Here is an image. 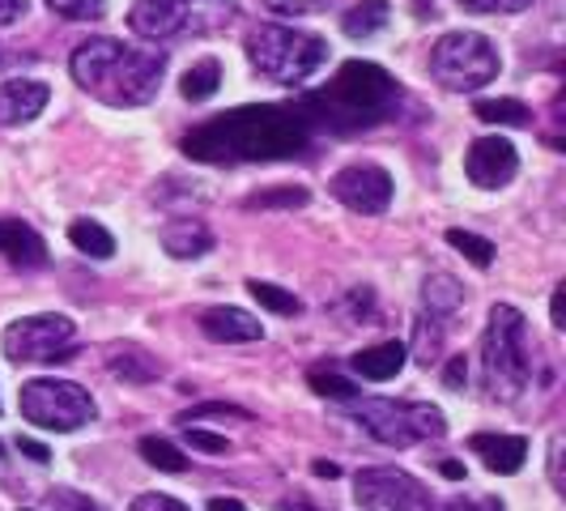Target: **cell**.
I'll use <instances>...</instances> for the list:
<instances>
[{
    "mask_svg": "<svg viewBox=\"0 0 566 511\" xmlns=\"http://www.w3.org/2000/svg\"><path fill=\"white\" fill-rule=\"evenodd\" d=\"M307 137H312V124L294 107L252 103V107H234V112L197 124L184 137V154L192 163H209V167L282 163V158L303 154Z\"/></svg>",
    "mask_w": 566,
    "mask_h": 511,
    "instance_id": "1",
    "label": "cell"
},
{
    "mask_svg": "<svg viewBox=\"0 0 566 511\" xmlns=\"http://www.w3.org/2000/svg\"><path fill=\"white\" fill-rule=\"evenodd\" d=\"M400 107V85L388 69L370 64V60H349L340 64L337 77L307 94L298 103V115L307 124H319L337 137H349V133H363V128H375L384 124L388 115Z\"/></svg>",
    "mask_w": 566,
    "mask_h": 511,
    "instance_id": "2",
    "label": "cell"
},
{
    "mask_svg": "<svg viewBox=\"0 0 566 511\" xmlns=\"http://www.w3.org/2000/svg\"><path fill=\"white\" fill-rule=\"evenodd\" d=\"M73 82L107 107H145L167 77V52H142L119 39H85L69 60Z\"/></svg>",
    "mask_w": 566,
    "mask_h": 511,
    "instance_id": "3",
    "label": "cell"
},
{
    "mask_svg": "<svg viewBox=\"0 0 566 511\" xmlns=\"http://www.w3.org/2000/svg\"><path fill=\"white\" fill-rule=\"evenodd\" d=\"M533 379L528 358V320L511 303L490 307V324L482 337V384L494 400H520Z\"/></svg>",
    "mask_w": 566,
    "mask_h": 511,
    "instance_id": "4",
    "label": "cell"
},
{
    "mask_svg": "<svg viewBox=\"0 0 566 511\" xmlns=\"http://www.w3.org/2000/svg\"><path fill=\"white\" fill-rule=\"evenodd\" d=\"M248 60L273 85H303L328 64V43L312 30H294L282 22H264L248 30Z\"/></svg>",
    "mask_w": 566,
    "mask_h": 511,
    "instance_id": "5",
    "label": "cell"
},
{
    "mask_svg": "<svg viewBox=\"0 0 566 511\" xmlns=\"http://www.w3.org/2000/svg\"><path fill=\"white\" fill-rule=\"evenodd\" d=\"M349 414L363 423L375 444L384 448H413L422 439H439L448 430V418L443 409L426 405V400H384V397H367V400H349Z\"/></svg>",
    "mask_w": 566,
    "mask_h": 511,
    "instance_id": "6",
    "label": "cell"
},
{
    "mask_svg": "<svg viewBox=\"0 0 566 511\" xmlns=\"http://www.w3.org/2000/svg\"><path fill=\"white\" fill-rule=\"evenodd\" d=\"M503 73V60L499 48L478 34V30H448L434 48H430V77L455 90V94H469V90H482Z\"/></svg>",
    "mask_w": 566,
    "mask_h": 511,
    "instance_id": "7",
    "label": "cell"
},
{
    "mask_svg": "<svg viewBox=\"0 0 566 511\" xmlns=\"http://www.w3.org/2000/svg\"><path fill=\"white\" fill-rule=\"evenodd\" d=\"M22 418L30 426H43V430H60V435H69V430H82V426L94 423V397L85 393L82 384H73V379H30L27 388H22Z\"/></svg>",
    "mask_w": 566,
    "mask_h": 511,
    "instance_id": "8",
    "label": "cell"
},
{
    "mask_svg": "<svg viewBox=\"0 0 566 511\" xmlns=\"http://www.w3.org/2000/svg\"><path fill=\"white\" fill-rule=\"evenodd\" d=\"M77 324L69 315H27L4 328V358L9 363H69L73 358Z\"/></svg>",
    "mask_w": 566,
    "mask_h": 511,
    "instance_id": "9",
    "label": "cell"
},
{
    "mask_svg": "<svg viewBox=\"0 0 566 511\" xmlns=\"http://www.w3.org/2000/svg\"><path fill=\"white\" fill-rule=\"evenodd\" d=\"M354 499L363 511H434V499L413 473L375 465L354 478Z\"/></svg>",
    "mask_w": 566,
    "mask_h": 511,
    "instance_id": "10",
    "label": "cell"
},
{
    "mask_svg": "<svg viewBox=\"0 0 566 511\" xmlns=\"http://www.w3.org/2000/svg\"><path fill=\"white\" fill-rule=\"evenodd\" d=\"M328 192L345 205V209H354V213H363V218H375V213H384L388 205H392V175L384 167H375V163H354V167L337 170L333 179H328Z\"/></svg>",
    "mask_w": 566,
    "mask_h": 511,
    "instance_id": "11",
    "label": "cell"
},
{
    "mask_svg": "<svg viewBox=\"0 0 566 511\" xmlns=\"http://www.w3.org/2000/svg\"><path fill=\"white\" fill-rule=\"evenodd\" d=\"M515 170H520V154H515V145L507 137H478V142L469 145V154H464L469 184L485 188V192L507 188L511 179H515Z\"/></svg>",
    "mask_w": 566,
    "mask_h": 511,
    "instance_id": "12",
    "label": "cell"
},
{
    "mask_svg": "<svg viewBox=\"0 0 566 511\" xmlns=\"http://www.w3.org/2000/svg\"><path fill=\"white\" fill-rule=\"evenodd\" d=\"M128 27L142 39H175L179 30L192 27V0H133L128 9Z\"/></svg>",
    "mask_w": 566,
    "mask_h": 511,
    "instance_id": "13",
    "label": "cell"
},
{
    "mask_svg": "<svg viewBox=\"0 0 566 511\" xmlns=\"http://www.w3.org/2000/svg\"><path fill=\"white\" fill-rule=\"evenodd\" d=\"M469 452L485 460L490 473H520L524 460H528V439L524 435H499V430H478L469 435Z\"/></svg>",
    "mask_w": 566,
    "mask_h": 511,
    "instance_id": "14",
    "label": "cell"
},
{
    "mask_svg": "<svg viewBox=\"0 0 566 511\" xmlns=\"http://www.w3.org/2000/svg\"><path fill=\"white\" fill-rule=\"evenodd\" d=\"M52 90L43 82H30V77H13V82L0 85V128H18V124H30L39 119L43 107H48Z\"/></svg>",
    "mask_w": 566,
    "mask_h": 511,
    "instance_id": "15",
    "label": "cell"
},
{
    "mask_svg": "<svg viewBox=\"0 0 566 511\" xmlns=\"http://www.w3.org/2000/svg\"><path fill=\"white\" fill-rule=\"evenodd\" d=\"M200 333L218 345H248L264 337V324L243 307H209L200 312Z\"/></svg>",
    "mask_w": 566,
    "mask_h": 511,
    "instance_id": "16",
    "label": "cell"
},
{
    "mask_svg": "<svg viewBox=\"0 0 566 511\" xmlns=\"http://www.w3.org/2000/svg\"><path fill=\"white\" fill-rule=\"evenodd\" d=\"M0 255H9V264H18V269H43L48 264V243L30 222L0 218Z\"/></svg>",
    "mask_w": 566,
    "mask_h": 511,
    "instance_id": "17",
    "label": "cell"
},
{
    "mask_svg": "<svg viewBox=\"0 0 566 511\" xmlns=\"http://www.w3.org/2000/svg\"><path fill=\"white\" fill-rule=\"evenodd\" d=\"M405 358H409V350L400 341H379V345H370L363 354H354L349 371L358 379H370V384H388V379H397L400 371H405Z\"/></svg>",
    "mask_w": 566,
    "mask_h": 511,
    "instance_id": "18",
    "label": "cell"
},
{
    "mask_svg": "<svg viewBox=\"0 0 566 511\" xmlns=\"http://www.w3.org/2000/svg\"><path fill=\"white\" fill-rule=\"evenodd\" d=\"M163 248L175 260H200L205 252H213V230L192 218H179V222L163 227Z\"/></svg>",
    "mask_w": 566,
    "mask_h": 511,
    "instance_id": "19",
    "label": "cell"
},
{
    "mask_svg": "<svg viewBox=\"0 0 566 511\" xmlns=\"http://www.w3.org/2000/svg\"><path fill=\"white\" fill-rule=\"evenodd\" d=\"M464 307V285L455 282L452 273H430L422 282V312L448 320Z\"/></svg>",
    "mask_w": 566,
    "mask_h": 511,
    "instance_id": "20",
    "label": "cell"
},
{
    "mask_svg": "<svg viewBox=\"0 0 566 511\" xmlns=\"http://www.w3.org/2000/svg\"><path fill=\"white\" fill-rule=\"evenodd\" d=\"M388 18H392V9H388L384 0H363V4L345 9L340 30H345L349 39H370V34H379V30L388 27Z\"/></svg>",
    "mask_w": 566,
    "mask_h": 511,
    "instance_id": "21",
    "label": "cell"
},
{
    "mask_svg": "<svg viewBox=\"0 0 566 511\" xmlns=\"http://www.w3.org/2000/svg\"><path fill=\"white\" fill-rule=\"evenodd\" d=\"M69 243L82 255H94V260H112L115 255V234L103 222H90V218L69 227Z\"/></svg>",
    "mask_w": 566,
    "mask_h": 511,
    "instance_id": "22",
    "label": "cell"
},
{
    "mask_svg": "<svg viewBox=\"0 0 566 511\" xmlns=\"http://www.w3.org/2000/svg\"><path fill=\"white\" fill-rule=\"evenodd\" d=\"M473 112L485 124H503V128H528L533 124V112L520 98H478Z\"/></svg>",
    "mask_w": 566,
    "mask_h": 511,
    "instance_id": "23",
    "label": "cell"
},
{
    "mask_svg": "<svg viewBox=\"0 0 566 511\" xmlns=\"http://www.w3.org/2000/svg\"><path fill=\"white\" fill-rule=\"evenodd\" d=\"M107 367H112L115 379H128V384H149V379L163 375V363L142 354V350H119Z\"/></svg>",
    "mask_w": 566,
    "mask_h": 511,
    "instance_id": "24",
    "label": "cell"
},
{
    "mask_svg": "<svg viewBox=\"0 0 566 511\" xmlns=\"http://www.w3.org/2000/svg\"><path fill=\"white\" fill-rule=\"evenodd\" d=\"M218 85H222V64H218V60H200V64H192V69L184 73L179 90H184L188 103H205V98L218 94Z\"/></svg>",
    "mask_w": 566,
    "mask_h": 511,
    "instance_id": "25",
    "label": "cell"
},
{
    "mask_svg": "<svg viewBox=\"0 0 566 511\" xmlns=\"http://www.w3.org/2000/svg\"><path fill=\"white\" fill-rule=\"evenodd\" d=\"M439 354H443V320L422 312L413 324V358L430 367V363H439Z\"/></svg>",
    "mask_w": 566,
    "mask_h": 511,
    "instance_id": "26",
    "label": "cell"
},
{
    "mask_svg": "<svg viewBox=\"0 0 566 511\" xmlns=\"http://www.w3.org/2000/svg\"><path fill=\"white\" fill-rule=\"evenodd\" d=\"M248 294H252L264 312H273V315H298L303 312V303H298L290 290H282V285H273V282H260V278L248 282Z\"/></svg>",
    "mask_w": 566,
    "mask_h": 511,
    "instance_id": "27",
    "label": "cell"
},
{
    "mask_svg": "<svg viewBox=\"0 0 566 511\" xmlns=\"http://www.w3.org/2000/svg\"><path fill=\"white\" fill-rule=\"evenodd\" d=\"M142 456L154 465V469H163V473H184V469H188V456L179 452L170 439H163V435H145Z\"/></svg>",
    "mask_w": 566,
    "mask_h": 511,
    "instance_id": "28",
    "label": "cell"
},
{
    "mask_svg": "<svg viewBox=\"0 0 566 511\" xmlns=\"http://www.w3.org/2000/svg\"><path fill=\"white\" fill-rule=\"evenodd\" d=\"M448 243H452L455 252H464L478 269H490L494 264V243L482 239V234H473V230H448Z\"/></svg>",
    "mask_w": 566,
    "mask_h": 511,
    "instance_id": "29",
    "label": "cell"
},
{
    "mask_svg": "<svg viewBox=\"0 0 566 511\" xmlns=\"http://www.w3.org/2000/svg\"><path fill=\"white\" fill-rule=\"evenodd\" d=\"M48 9L69 22H98L107 13V0H48Z\"/></svg>",
    "mask_w": 566,
    "mask_h": 511,
    "instance_id": "30",
    "label": "cell"
},
{
    "mask_svg": "<svg viewBox=\"0 0 566 511\" xmlns=\"http://www.w3.org/2000/svg\"><path fill=\"white\" fill-rule=\"evenodd\" d=\"M307 200H312L307 188H273V192L248 197V209H298V205H307Z\"/></svg>",
    "mask_w": 566,
    "mask_h": 511,
    "instance_id": "31",
    "label": "cell"
},
{
    "mask_svg": "<svg viewBox=\"0 0 566 511\" xmlns=\"http://www.w3.org/2000/svg\"><path fill=\"white\" fill-rule=\"evenodd\" d=\"M312 388L319 397L340 400V405L358 400V384H354V379H340V375H328V371H312Z\"/></svg>",
    "mask_w": 566,
    "mask_h": 511,
    "instance_id": "32",
    "label": "cell"
},
{
    "mask_svg": "<svg viewBox=\"0 0 566 511\" xmlns=\"http://www.w3.org/2000/svg\"><path fill=\"white\" fill-rule=\"evenodd\" d=\"M205 418H239V423H248V409H239V405H197V409H188L179 426H200Z\"/></svg>",
    "mask_w": 566,
    "mask_h": 511,
    "instance_id": "33",
    "label": "cell"
},
{
    "mask_svg": "<svg viewBox=\"0 0 566 511\" xmlns=\"http://www.w3.org/2000/svg\"><path fill=\"white\" fill-rule=\"evenodd\" d=\"M184 439H188V448H197V452H209V456L230 452L227 435H209V430H200V426H184Z\"/></svg>",
    "mask_w": 566,
    "mask_h": 511,
    "instance_id": "34",
    "label": "cell"
},
{
    "mask_svg": "<svg viewBox=\"0 0 566 511\" xmlns=\"http://www.w3.org/2000/svg\"><path fill=\"white\" fill-rule=\"evenodd\" d=\"M52 508H56V511H107L103 503H94L90 494H82V490H69V486L52 490Z\"/></svg>",
    "mask_w": 566,
    "mask_h": 511,
    "instance_id": "35",
    "label": "cell"
},
{
    "mask_svg": "<svg viewBox=\"0 0 566 511\" xmlns=\"http://www.w3.org/2000/svg\"><path fill=\"white\" fill-rule=\"evenodd\" d=\"M455 4L469 13H524V9H533V0H455Z\"/></svg>",
    "mask_w": 566,
    "mask_h": 511,
    "instance_id": "36",
    "label": "cell"
},
{
    "mask_svg": "<svg viewBox=\"0 0 566 511\" xmlns=\"http://www.w3.org/2000/svg\"><path fill=\"white\" fill-rule=\"evenodd\" d=\"M264 9L277 13V18H303V13L328 9V0H264Z\"/></svg>",
    "mask_w": 566,
    "mask_h": 511,
    "instance_id": "37",
    "label": "cell"
},
{
    "mask_svg": "<svg viewBox=\"0 0 566 511\" xmlns=\"http://www.w3.org/2000/svg\"><path fill=\"white\" fill-rule=\"evenodd\" d=\"M128 511H192V508L179 503V499H170V494H137Z\"/></svg>",
    "mask_w": 566,
    "mask_h": 511,
    "instance_id": "38",
    "label": "cell"
},
{
    "mask_svg": "<svg viewBox=\"0 0 566 511\" xmlns=\"http://www.w3.org/2000/svg\"><path fill=\"white\" fill-rule=\"evenodd\" d=\"M30 13V0H0V27H13Z\"/></svg>",
    "mask_w": 566,
    "mask_h": 511,
    "instance_id": "39",
    "label": "cell"
},
{
    "mask_svg": "<svg viewBox=\"0 0 566 511\" xmlns=\"http://www.w3.org/2000/svg\"><path fill=\"white\" fill-rule=\"evenodd\" d=\"M549 482L563 490V435L549 439Z\"/></svg>",
    "mask_w": 566,
    "mask_h": 511,
    "instance_id": "40",
    "label": "cell"
},
{
    "mask_svg": "<svg viewBox=\"0 0 566 511\" xmlns=\"http://www.w3.org/2000/svg\"><path fill=\"white\" fill-rule=\"evenodd\" d=\"M18 448H22V452H27L30 460H39V465H48V460H52V452H48V448H43L39 439H27V435L18 439Z\"/></svg>",
    "mask_w": 566,
    "mask_h": 511,
    "instance_id": "41",
    "label": "cell"
},
{
    "mask_svg": "<svg viewBox=\"0 0 566 511\" xmlns=\"http://www.w3.org/2000/svg\"><path fill=\"white\" fill-rule=\"evenodd\" d=\"M443 379H448L452 388H460V384L469 379V363H464V354H460V358H452V363H448V375H443Z\"/></svg>",
    "mask_w": 566,
    "mask_h": 511,
    "instance_id": "42",
    "label": "cell"
},
{
    "mask_svg": "<svg viewBox=\"0 0 566 511\" xmlns=\"http://www.w3.org/2000/svg\"><path fill=\"white\" fill-rule=\"evenodd\" d=\"M549 312H554V328H566V285H558V290H554Z\"/></svg>",
    "mask_w": 566,
    "mask_h": 511,
    "instance_id": "43",
    "label": "cell"
},
{
    "mask_svg": "<svg viewBox=\"0 0 566 511\" xmlns=\"http://www.w3.org/2000/svg\"><path fill=\"white\" fill-rule=\"evenodd\" d=\"M448 511H503L499 499H478V503H452Z\"/></svg>",
    "mask_w": 566,
    "mask_h": 511,
    "instance_id": "44",
    "label": "cell"
},
{
    "mask_svg": "<svg viewBox=\"0 0 566 511\" xmlns=\"http://www.w3.org/2000/svg\"><path fill=\"white\" fill-rule=\"evenodd\" d=\"M205 511H243V503H239V499H213Z\"/></svg>",
    "mask_w": 566,
    "mask_h": 511,
    "instance_id": "45",
    "label": "cell"
},
{
    "mask_svg": "<svg viewBox=\"0 0 566 511\" xmlns=\"http://www.w3.org/2000/svg\"><path fill=\"white\" fill-rule=\"evenodd\" d=\"M439 469H443V478H452V482H460V478H464V465H455V460H443Z\"/></svg>",
    "mask_w": 566,
    "mask_h": 511,
    "instance_id": "46",
    "label": "cell"
},
{
    "mask_svg": "<svg viewBox=\"0 0 566 511\" xmlns=\"http://www.w3.org/2000/svg\"><path fill=\"white\" fill-rule=\"evenodd\" d=\"M315 473H319V478H337V465H324V460H319Z\"/></svg>",
    "mask_w": 566,
    "mask_h": 511,
    "instance_id": "47",
    "label": "cell"
},
{
    "mask_svg": "<svg viewBox=\"0 0 566 511\" xmlns=\"http://www.w3.org/2000/svg\"><path fill=\"white\" fill-rule=\"evenodd\" d=\"M282 511H312V508H303V503H282Z\"/></svg>",
    "mask_w": 566,
    "mask_h": 511,
    "instance_id": "48",
    "label": "cell"
},
{
    "mask_svg": "<svg viewBox=\"0 0 566 511\" xmlns=\"http://www.w3.org/2000/svg\"><path fill=\"white\" fill-rule=\"evenodd\" d=\"M0 60H4V48H0Z\"/></svg>",
    "mask_w": 566,
    "mask_h": 511,
    "instance_id": "49",
    "label": "cell"
}]
</instances>
